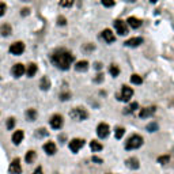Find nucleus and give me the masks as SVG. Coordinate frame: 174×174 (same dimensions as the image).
I'll return each mask as SVG.
<instances>
[{
  "mask_svg": "<svg viewBox=\"0 0 174 174\" xmlns=\"http://www.w3.org/2000/svg\"><path fill=\"white\" fill-rule=\"evenodd\" d=\"M21 14L23 16H26V15H29V14H30V10H29V8H23V10L21 11Z\"/></svg>",
  "mask_w": 174,
  "mask_h": 174,
  "instance_id": "39",
  "label": "nucleus"
},
{
  "mask_svg": "<svg viewBox=\"0 0 174 174\" xmlns=\"http://www.w3.org/2000/svg\"><path fill=\"white\" fill-rule=\"evenodd\" d=\"M102 38L105 40L108 44H112V42H114L116 41V37H114V34H113V31L112 30H109V29H105V30L102 31Z\"/></svg>",
  "mask_w": 174,
  "mask_h": 174,
  "instance_id": "13",
  "label": "nucleus"
},
{
  "mask_svg": "<svg viewBox=\"0 0 174 174\" xmlns=\"http://www.w3.org/2000/svg\"><path fill=\"white\" fill-rule=\"evenodd\" d=\"M124 133H125V129L124 128H117L116 129V139H121L124 136Z\"/></svg>",
  "mask_w": 174,
  "mask_h": 174,
  "instance_id": "31",
  "label": "nucleus"
},
{
  "mask_svg": "<svg viewBox=\"0 0 174 174\" xmlns=\"http://www.w3.org/2000/svg\"><path fill=\"white\" fill-rule=\"evenodd\" d=\"M11 31H12V29H11V26L8 25V23H4V25L0 26V33H2V36H4V37L10 36Z\"/></svg>",
  "mask_w": 174,
  "mask_h": 174,
  "instance_id": "21",
  "label": "nucleus"
},
{
  "mask_svg": "<svg viewBox=\"0 0 174 174\" xmlns=\"http://www.w3.org/2000/svg\"><path fill=\"white\" fill-rule=\"evenodd\" d=\"M74 56L69 50L67 49H57L54 50V53L52 54V63L60 69H68L69 65L74 63Z\"/></svg>",
  "mask_w": 174,
  "mask_h": 174,
  "instance_id": "1",
  "label": "nucleus"
},
{
  "mask_svg": "<svg viewBox=\"0 0 174 174\" xmlns=\"http://www.w3.org/2000/svg\"><path fill=\"white\" fill-rule=\"evenodd\" d=\"M23 52H25V44L21 42V41L14 42L12 45L10 46V53L15 54V56H19V54H22Z\"/></svg>",
  "mask_w": 174,
  "mask_h": 174,
  "instance_id": "5",
  "label": "nucleus"
},
{
  "mask_svg": "<svg viewBox=\"0 0 174 174\" xmlns=\"http://www.w3.org/2000/svg\"><path fill=\"white\" fill-rule=\"evenodd\" d=\"M23 2H29V0H23Z\"/></svg>",
  "mask_w": 174,
  "mask_h": 174,
  "instance_id": "46",
  "label": "nucleus"
},
{
  "mask_svg": "<svg viewBox=\"0 0 174 174\" xmlns=\"http://www.w3.org/2000/svg\"><path fill=\"white\" fill-rule=\"evenodd\" d=\"M156 2V0H151V3H155Z\"/></svg>",
  "mask_w": 174,
  "mask_h": 174,
  "instance_id": "45",
  "label": "nucleus"
},
{
  "mask_svg": "<svg viewBox=\"0 0 174 174\" xmlns=\"http://www.w3.org/2000/svg\"><path fill=\"white\" fill-rule=\"evenodd\" d=\"M128 2H130V3H133V2H136V0H128Z\"/></svg>",
  "mask_w": 174,
  "mask_h": 174,
  "instance_id": "44",
  "label": "nucleus"
},
{
  "mask_svg": "<svg viewBox=\"0 0 174 174\" xmlns=\"http://www.w3.org/2000/svg\"><path fill=\"white\" fill-rule=\"evenodd\" d=\"M33 174H44V173H42V169H41V167H37L36 172H34Z\"/></svg>",
  "mask_w": 174,
  "mask_h": 174,
  "instance_id": "42",
  "label": "nucleus"
},
{
  "mask_svg": "<svg viewBox=\"0 0 174 174\" xmlns=\"http://www.w3.org/2000/svg\"><path fill=\"white\" fill-rule=\"evenodd\" d=\"M114 27L120 36H127V34H128V26H127V23L124 21H121V19L114 21Z\"/></svg>",
  "mask_w": 174,
  "mask_h": 174,
  "instance_id": "6",
  "label": "nucleus"
},
{
  "mask_svg": "<svg viewBox=\"0 0 174 174\" xmlns=\"http://www.w3.org/2000/svg\"><path fill=\"white\" fill-rule=\"evenodd\" d=\"M37 71H38L37 65L34 64V63H31V64H29V65H27V68H26V75H27L29 78H33L34 75L37 74Z\"/></svg>",
  "mask_w": 174,
  "mask_h": 174,
  "instance_id": "19",
  "label": "nucleus"
},
{
  "mask_svg": "<svg viewBox=\"0 0 174 174\" xmlns=\"http://www.w3.org/2000/svg\"><path fill=\"white\" fill-rule=\"evenodd\" d=\"M169 161H170V156H169V155L159 156V158H158V162H159V163H162V165H165V163H169Z\"/></svg>",
  "mask_w": 174,
  "mask_h": 174,
  "instance_id": "30",
  "label": "nucleus"
},
{
  "mask_svg": "<svg viewBox=\"0 0 174 174\" xmlns=\"http://www.w3.org/2000/svg\"><path fill=\"white\" fill-rule=\"evenodd\" d=\"M36 156H37L36 151H33V150H30V151H27V152H26L25 159H26V162H27V163H33V161H34V159H36Z\"/></svg>",
  "mask_w": 174,
  "mask_h": 174,
  "instance_id": "23",
  "label": "nucleus"
},
{
  "mask_svg": "<svg viewBox=\"0 0 174 174\" xmlns=\"http://www.w3.org/2000/svg\"><path fill=\"white\" fill-rule=\"evenodd\" d=\"M74 2L75 0H60V5H61V7H65V8H69V7H72Z\"/></svg>",
  "mask_w": 174,
  "mask_h": 174,
  "instance_id": "28",
  "label": "nucleus"
},
{
  "mask_svg": "<svg viewBox=\"0 0 174 174\" xmlns=\"http://www.w3.org/2000/svg\"><path fill=\"white\" fill-rule=\"evenodd\" d=\"M75 69H76L78 72H85L89 69V63H87L86 60H80V61H78L76 64H75Z\"/></svg>",
  "mask_w": 174,
  "mask_h": 174,
  "instance_id": "18",
  "label": "nucleus"
},
{
  "mask_svg": "<svg viewBox=\"0 0 174 174\" xmlns=\"http://www.w3.org/2000/svg\"><path fill=\"white\" fill-rule=\"evenodd\" d=\"M127 166L129 167V169H132V170H136V169H139V161L136 158H129V159H127Z\"/></svg>",
  "mask_w": 174,
  "mask_h": 174,
  "instance_id": "20",
  "label": "nucleus"
},
{
  "mask_svg": "<svg viewBox=\"0 0 174 174\" xmlns=\"http://www.w3.org/2000/svg\"><path fill=\"white\" fill-rule=\"evenodd\" d=\"M26 118H27L29 121H34L37 118V112L34 109H29L27 112H26Z\"/></svg>",
  "mask_w": 174,
  "mask_h": 174,
  "instance_id": "24",
  "label": "nucleus"
},
{
  "mask_svg": "<svg viewBox=\"0 0 174 174\" xmlns=\"http://www.w3.org/2000/svg\"><path fill=\"white\" fill-rule=\"evenodd\" d=\"M127 23H128L132 29H139L141 26V21L139 18H136V16H129V18L127 19Z\"/></svg>",
  "mask_w": 174,
  "mask_h": 174,
  "instance_id": "17",
  "label": "nucleus"
},
{
  "mask_svg": "<svg viewBox=\"0 0 174 174\" xmlns=\"http://www.w3.org/2000/svg\"><path fill=\"white\" fill-rule=\"evenodd\" d=\"M140 44H143V38H141V37H133V38H129L125 41V45L130 46V48H136V46H139Z\"/></svg>",
  "mask_w": 174,
  "mask_h": 174,
  "instance_id": "15",
  "label": "nucleus"
},
{
  "mask_svg": "<svg viewBox=\"0 0 174 174\" xmlns=\"http://www.w3.org/2000/svg\"><path fill=\"white\" fill-rule=\"evenodd\" d=\"M49 123H50V127L53 129H60L63 127V117L60 114H54L50 117V120H49Z\"/></svg>",
  "mask_w": 174,
  "mask_h": 174,
  "instance_id": "9",
  "label": "nucleus"
},
{
  "mask_svg": "<svg viewBox=\"0 0 174 174\" xmlns=\"http://www.w3.org/2000/svg\"><path fill=\"white\" fill-rule=\"evenodd\" d=\"M8 172H10V174H21V173H22L21 161H19L18 158H16V159H14V161L11 162L10 167H8Z\"/></svg>",
  "mask_w": 174,
  "mask_h": 174,
  "instance_id": "10",
  "label": "nucleus"
},
{
  "mask_svg": "<svg viewBox=\"0 0 174 174\" xmlns=\"http://www.w3.org/2000/svg\"><path fill=\"white\" fill-rule=\"evenodd\" d=\"M15 127V120L14 118H8L7 121V129H12Z\"/></svg>",
  "mask_w": 174,
  "mask_h": 174,
  "instance_id": "34",
  "label": "nucleus"
},
{
  "mask_svg": "<svg viewBox=\"0 0 174 174\" xmlns=\"http://www.w3.org/2000/svg\"><path fill=\"white\" fill-rule=\"evenodd\" d=\"M101 3H102L105 7H113V5H114V0H101Z\"/></svg>",
  "mask_w": 174,
  "mask_h": 174,
  "instance_id": "32",
  "label": "nucleus"
},
{
  "mask_svg": "<svg viewBox=\"0 0 174 174\" xmlns=\"http://www.w3.org/2000/svg\"><path fill=\"white\" fill-rule=\"evenodd\" d=\"M141 144H143V137L140 135H132L125 141V150H136L141 147Z\"/></svg>",
  "mask_w": 174,
  "mask_h": 174,
  "instance_id": "2",
  "label": "nucleus"
},
{
  "mask_svg": "<svg viewBox=\"0 0 174 174\" xmlns=\"http://www.w3.org/2000/svg\"><path fill=\"white\" fill-rule=\"evenodd\" d=\"M132 95H133V90L130 89L129 86H123V89H121V94L118 95V99L124 101V102H128L130 98H132Z\"/></svg>",
  "mask_w": 174,
  "mask_h": 174,
  "instance_id": "4",
  "label": "nucleus"
},
{
  "mask_svg": "<svg viewBox=\"0 0 174 174\" xmlns=\"http://www.w3.org/2000/svg\"><path fill=\"white\" fill-rule=\"evenodd\" d=\"M49 87H50V80H49L48 76H44L41 79V82H40V89L41 90H49Z\"/></svg>",
  "mask_w": 174,
  "mask_h": 174,
  "instance_id": "22",
  "label": "nucleus"
},
{
  "mask_svg": "<svg viewBox=\"0 0 174 174\" xmlns=\"http://www.w3.org/2000/svg\"><path fill=\"white\" fill-rule=\"evenodd\" d=\"M48 135V132H46V129L45 128H40V129H37V136L38 137H41V136H46Z\"/></svg>",
  "mask_w": 174,
  "mask_h": 174,
  "instance_id": "35",
  "label": "nucleus"
},
{
  "mask_svg": "<svg viewBox=\"0 0 174 174\" xmlns=\"http://www.w3.org/2000/svg\"><path fill=\"white\" fill-rule=\"evenodd\" d=\"M5 11H7V5H5L3 2H0V16L4 15Z\"/></svg>",
  "mask_w": 174,
  "mask_h": 174,
  "instance_id": "33",
  "label": "nucleus"
},
{
  "mask_svg": "<svg viewBox=\"0 0 174 174\" xmlns=\"http://www.w3.org/2000/svg\"><path fill=\"white\" fill-rule=\"evenodd\" d=\"M83 146H85V140L83 139H72L69 141V150L72 152H78Z\"/></svg>",
  "mask_w": 174,
  "mask_h": 174,
  "instance_id": "8",
  "label": "nucleus"
},
{
  "mask_svg": "<svg viewBox=\"0 0 174 174\" xmlns=\"http://www.w3.org/2000/svg\"><path fill=\"white\" fill-rule=\"evenodd\" d=\"M44 150H45V152L48 154V155H53V154H56V151H57V147L53 141H48V143L44 144Z\"/></svg>",
  "mask_w": 174,
  "mask_h": 174,
  "instance_id": "14",
  "label": "nucleus"
},
{
  "mask_svg": "<svg viewBox=\"0 0 174 174\" xmlns=\"http://www.w3.org/2000/svg\"><path fill=\"white\" fill-rule=\"evenodd\" d=\"M109 132H110V128H109V125L106 123H101L97 127V135H98V137H101V139L108 137Z\"/></svg>",
  "mask_w": 174,
  "mask_h": 174,
  "instance_id": "7",
  "label": "nucleus"
},
{
  "mask_svg": "<svg viewBox=\"0 0 174 174\" xmlns=\"http://www.w3.org/2000/svg\"><path fill=\"white\" fill-rule=\"evenodd\" d=\"M69 116H71V118L72 120H76V121H83V120H86L87 118V112L85 109H82V108H74L69 112Z\"/></svg>",
  "mask_w": 174,
  "mask_h": 174,
  "instance_id": "3",
  "label": "nucleus"
},
{
  "mask_svg": "<svg viewBox=\"0 0 174 174\" xmlns=\"http://www.w3.org/2000/svg\"><path fill=\"white\" fill-rule=\"evenodd\" d=\"M69 97H71V94H69V92H61V94H60V99H61V101L69 99Z\"/></svg>",
  "mask_w": 174,
  "mask_h": 174,
  "instance_id": "37",
  "label": "nucleus"
},
{
  "mask_svg": "<svg viewBox=\"0 0 174 174\" xmlns=\"http://www.w3.org/2000/svg\"><path fill=\"white\" fill-rule=\"evenodd\" d=\"M103 75L102 74H99V75H98V78H95V79H94V82H102V80H103Z\"/></svg>",
  "mask_w": 174,
  "mask_h": 174,
  "instance_id": "41",
  "label": "nucleus"
},
{
  "mask_svg": "<svg viewBox=\"0 0 174 174\" xmlns=\"http://www.w3.org/2000/svg\"><path fill=\"white\" fill-rule=\"evenodd\" d=\"M101 67H102L101 63H95V69H101Z\"/></svg>",
  "mask_w": 174,
  "mask_h": 174,
  "instance_id": "43",
  "label": "nucleus"
},
{
  "mask_svg": "<svg viewBox=\"0 0 174 174\" xmlns=\"http://www.w3.org/2000/svg\"><path fill=\"white\" fill-rule=\"evenodd\" d=\"M65 23H67V19L64 16H59V18H57V25L59 26H64Z\"/></svg>",
  "mask_w": 174,
  "mask_h": 174,
  "instance_id": "36",
  "label": "nucleus"
},
{
  "mask_svg": "<svg viewBox=\"0 0 174 174\" xmlns=\"http://www.w3.org/2000/svg\"><path fill=\"white\" fill-rule=\"evenodd\" d=\"M155 113V108L154 106H150V108H143L139 113V117L140 118H148Z\"/></svg>",
  "mask_w": 174,
  "mask_h": 174,
  "instance_id": "12",
  "label": "nucleus"
},
{
  "mask_svg": "<svg viewBox=\"0 0 174 174\" xmlns=\"http://www.w3.org/2000/svg\"><path fill=\"white\" fill-rule=\"evenodd\" d=\"M90 147H91V150L94 152H98V151H101V150H102V144L98 143L97 140H92L91 143H90Z\"/></svg>",
  "mask_w": 174,
  "mask_h": 174,
  "instance_id": "26",
  "label": "nucleus"
},
{
  "mask_svg": "<svg viewBox=\"0 0 174 174\" xmlns=\"http://www.w3.org/2000/svg\"><path fill=\"white\" fill-rule=\"evenodd\" d=\"M109 72H110V75H112L113 78H116V76H118L120 75V68H118L116 64H112L109 67Z\"/></svg>",
  "mask_w": 174,
  "mask_h": 174,
  "instance_id": "25",
  "label": "nucleus"
},
{
  "mask_svg": "<svg viewBox=\"0 0 174 174\" xmlns=\"http://www.w3.org/2000/svg\"><path fill=\"white\" fill-rule=\"evenodd\" d=\"M11 72H12V75H14L15 78H21L22 75L26 72V68H25V65H23L22 63H16V64L12 67Z\"/></svg>",
  "mask_w": 174,
  "mask_h": 174,
  "instance_id": "11",
  "label": "nucleus"
},
{
  "mask_svg": "<svg viewBox=\"0 0 174 174\" xmlns=\"http://www.w3.org/2000/svg\"><path fill=\"white\" fill-rule=\"evenodd\" d=\"M139 108V105H137V102H133V103H130V106L128 108V110L127 112H135L136 109Z\"/></svg>",
  "mask_w": 174,
  "mask_h": 174,
  "instance_id": "38",
  "label": "nucleus"
},
{
  "mask_svg": "<svg viewBox=\"0 0 174 174\" xmlns=\"http://www.w3.org/2000/svg\"><path fill=\"white\" fill-rule=\"evenodd\" d=\"M130 82H132L133 85H141V83H143V79H141V76L133 74L132 76H130Z\"/></svg>",
  "mask_w": 174,
  "mask_h": 174,
  "instance_id": "27",
  "label": "nucleus"
},
{
  "mask_svg": "<svg viewBox=\"0 0 174 174\" xmlns=\"http://www.w3.org/2000/svg\"><path fill=\"white\" fill-rule=\"evenodd\" d=\"M23 137H25L23 130H15L14 135H12V143L15 144V146H18V144H21V141L23 140Z\"/></svg>",
  "mask_w": 174,
  "mask_h": 174,
  "instance_id": "16",
  "label": "nucleus"
},
{
  "mask_svg": "<svg viewBox=\"0 0 174 174\" xmlns=\"http://www.w3.org/2000/svg\"><path fill=\"white\" fill-rule=\"evenodd\" d=\"M147 130H148V132H155V130H158V124L150 123L148 125H147Z\"/></svg>",
  "mask_w": 174,
  "mask_h": 174,
  "instance_id": "29",
  "label": "nucleus"
},
{
  "mask_svg": "<svg viewBox=\"0 0 174 174\" xmlns=\"http://www.w3.org/2000/svg\"><path fill=\"white\" fill-rule=\"evenodd\" d=\"M92 161H94V162H97V163L98 165H101V163H102V159H101V158H98V156H92Z\"/></svg>",
  "mask_w": 174,
  "mask_h": 174,
  "instance_id": "40",
  "label": "nucleus"
}]
</instances>
